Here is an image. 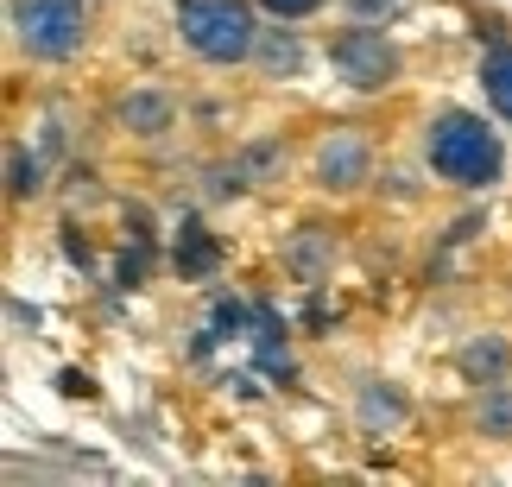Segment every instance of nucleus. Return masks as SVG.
<instances>
[{"label": "nucleus", "mask_w": 512, "mask_h": 487, "mask_svg": "<svg viewBox=\"0 0 512 487\" xmlns=\"http://www.w3.org/2000/svg\"><path fill=\"white\" fill-rule=\"evenodd\" d=\"M57 386H64V393H70V399H76V393H83V399L95 393V386H89V374H64V380H57Z\"/></svg>", "instance_id": "aec40b11"}, {"label": "nucleus", "mask_w": 512, "mask_h": 487, "mask_svg": "<svg viewBox=\"0 0 512 487\" xmlns=\"http://www.w3.org/2000/svg\"><path fill=\"white\" fill-rule=\"evenodd\" d=\"M13 38L45 64H70L89 38L83 0H13Z\"/></svg>", "instance_id": "7ed1b4c3"}, {"label": "nucleus", "mask_w": 512, "mask_h": 487, "mask_svg": "<svg viewBox=\"0 0 512 487\" xmlns=\"http://www.w3.org/2000/svg\"><path fill=\"white\" fill-rule=\"evenodd\" d=\"M260 7H266L272 19H310V13L323 7V0H260Z\"/></svg>", "instance_id": "f3484780"}, {"label": "nucleus", "mask_w": 512, "mask_h": 487, "mask_svg": "<svg viewBox=\"0 0 512 487\" xmlns=\"http://www.w3.org/2000/svg\"><path fill=\"white\" fill-rule=\"evenodd\" d=\"M7 190H13L19 203H26V197H38V190H45V165H38V159H32L26 146H13V159H7Z\"/></svg>", "instance_id": "ddd939ff"}, {"label": "nucleus", "mask_w": 512, "mask_h": 487, "mask_svg": "<svg viewBox=\"0 0 512 487\" xmlns=\"http://www.w3.org/2000/svg\"><path fill=\"white\" fill-rule=\"evenodd\" d=\"M329 64H336V76L348 89L373 95V89H386L392 76H399V45H392L373 19H361V26H348V32L329 38Z\"/></svg>", "instance_id": "20e7f679"}, {"label": "nucleus", "mask_w": 512, "mask_h": 487, "mask_svg": "<svg viewBox=\"0 0 512 487\" xmlns=\"http://www.w3.org/2000/svg\"><path fill=\"white\" fill-rule=\"evenodd\" d=\"M323 260H329V235H323V228H304V235H298V247H291V266H298L304 279H317V272H323Z\"/></svg>", "instance_id": "4468645a"}, {"label": "nucleus", "mask_w": 512, "mask_h": 487, "mask_svg": "<svg viewBox=\"0 0 512 487\" xmlns=\"http://www.w3.org/2000/svg\"><path fill=\"white\" fill-rule=\"evenodd\" d=\"M177 272H184V279H215V272H222V241H215L203 222L177 228Z\"/></svg>", "instance_id": "0eeeda50"}, {"label": "nucleus", "mask_w": 512, "mask_h": 487, "mask_svg": "<svg viewBox=\"0 0 512 487\" xmlns=\"http://www.w3.org/2000/svg\"><path fill=\"white\" fill-rule=\"evenodd\" d=\"M114 114H121L127 133H140V140H159V133H171V114H177V108H171V95H159V89H133Z\"/></svg>", "instance_id": "423d86ee"}, {"label": "nucleus", "mask_w": 512, "mask_h": 487, "mask_svg": "<svg viewBox=\"0 0 512 487\" xmlns=\"http://www.w3.org/2000/svg\"><path fill=\"white\" fill-rule=\"evenodd\" d=\"M64 253H70V266H83V272H89V247L76 241V228H64Z\"/></svg>", "instance_id": "6ab92c4d"}, {"label": "nucleus", "mask_w": 512, "mask_h": 487, "mask_svg": "<svg viewBox=\"0 0 512 487\" xmlns=\"http://www.w3.org/2000/svg\"><path fill=\"white\" fill-rule=\"evenodd\" d=\"M367 171H373V146H367V133L336 127V133H329V140L317 146V184H323V190H361V184H367Z\"/></svg>", "instance_id": "39448f33"}, {"label": "nucleus", "mask_w": 512, "mask_h": 487, "mask_svg": "<svg viewBox=\"0 0 512 487\" xmlns=\"http://www.w3.org/2000/svg\"><path fill=\"white\" fill-rule=\"evenodd\" d=\"M481 89H487V108L512 121V45H494L481 57Z\"/></svg>", "instance_id": "9d476101"}, {"label": "nucleus", "mask_w": 512, "mask_h": 487, "mask_svg": "<svg viewBox=\"0 0 512 487\" xmlns=\"http://www.w3.org/2000/svg\"><path fill=\"white\" fill-rule=\"evenodd\" d=\"M506 367H512V348H506V336H475V342H462V374L475 380V386H494V380H506Z\"/></svg>", "instance_id": "6e6552de"}, {"label": "nucleus", "mask_w": 512, "mask_h": 487, "mask_svg": "<svg viewBox=\"0 0 512 487\" xmlns=\"http://www.w3.org/2000/svg\"><path fill=\"white\" fill-rule=\"evenodd\" d=\"M253 57H260V70L266 76H298L304 70V45H298V32H260V45H253Z\"/></svg>", "instance_id": "9b49d317"}, {"label": "nucleus", "mask_w": 512, "mask_h": 487, "mask_svg": "<svg viewBox=\"0 0 512 487\" xmlns=\"http://www.w3.org/2000/svg\"><path fill=\"white\" fill-rule=\"evenodd\" d=\"M285 165V146H253V152H241V171H247V178H266V171H279Z\"/></svg>", "instance_id": "dca6fc26"}, {"label": "nucleus", "mask_w": 512, "mask_h": 487, "mask_svg": "<svg viewBox=\"0 0 512 487\" xmlns=\"http://www.w3.org/2000/svg\"><path fill=\"white\" fill-rule=\"evenodd\" d=\"M475 431L481 437H512V386H487V393L475 399Z\"/></svg>", "instance_id": "f8f14e48"}, {"label": "nucleus", "mask_w": 512, "mask_h": 487, "mask_svg": "<svg viewBox=\"0 0 512 487\" xmlns=\"http://www.w3.org/2000/svg\"><path fill=\"white\" fill-rule=\"evenodd\" d=\"M342 7H348L354 19H386V13H399L405 0H342Z\"/></svg>", "instance_id": "a211bd4d"}, {"label": "nucleus", "mask_w": 512, "mask_h": 487, "mask_svg": "<svg viewBox=\"0 0 512 487\" xmlns=\"http://www.w3.org/2000/svg\"><path fill=\"white\" fill-rule=\"evenodd\" d=\"M177 38L203 64H247L260 45L253 0H177Z\"/></svg>", "instance_id": "f03ea898"}, {"label": "nucleus", "mask_w": 512, "mask_h": 487, "mask_svg": "<svg viewBox=\"0 0 512 487\" xmlns=\"http://www.w3.org/2000/svg\"><path fill=\"white\" fill-rule=\"evenodd\" d=\"M253 329V310L241 298H215V336H247Z\"/></svg>", "instance_id": "2eb2a0df"}, {"label": "nucleus", "mask_w": 512, "mask_h": 487, "mask_svg": "<svg viewBox=\"0 0 512 487\" xmlns=\"http://www.w3.org/2000/svg\"><path fill=\"white\" fill-rule=\"evenodd\" d=\"M405 412H411V405H405L399 386H380V380L361 386V424H367V431H399Z\"/></svg>", "instance_id": "1a4fd4ad"}, {"label": "nucleus", "mask_w": 512, "mask_h": 487, "mask_svg": "<svg viewBox=\"0 0 512 487\" xmlns=\"http://www.w3.org/2000/svg\"><path fill=\"white\" fill-rule=\"evenodd\" d=\"M424 165L437 171L443 184L487 190V184H500V171H506V146H500V133L487 127L481 114L443 108L437 121L424 127Z\"/></svg>", "instance_id": "f257e3e1"}]
</instances>
